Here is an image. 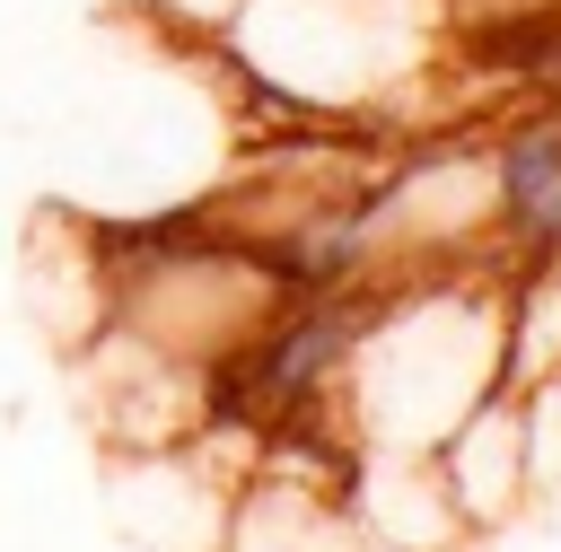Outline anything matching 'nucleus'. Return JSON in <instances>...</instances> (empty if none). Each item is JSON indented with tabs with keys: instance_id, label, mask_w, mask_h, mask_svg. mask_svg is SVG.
Here are the masks:
<instances>
[{
	"instance_id": "f257e3e1",
	"label": "nucleus",
	"mask_w": 561,
	"mask_h": 552,
	"mask_svg": "<svg viewBox=\"0 0 561 552\" xmlns=\"http://www.w3.org/2000/svg\"><path fill=\"white\" fill-rule=\"evenodd\" d=\"M508 377V298L482 280H386L377 324L342 377L359 456H430Z\"/></svg>"
},
{
	"instance_id": "f03ea898",
	"label": "nucleus",
	"mask_w": 561,
	"mask_h": 552,
	"mask_svg": "<svg viewBox=\"0 0 561 552\" xmlns=\"http://www.w3.org/2000/svg\"><path fill=\"white\" fill-rule=\"evenodd\" d=\"M430 464H438V482H447V499H456V517H465V534H491V526H508L517 508H526V491H535V456H526V403H517V386H491L438 447H430Z\"/></svg>"
},
{
	"instance_id": "7ed1b4c3",
	"label": "nucleus",
	"mask_w": 561,
	"mask_h": 552,
	"mask_svg": "<svg viewBox=\"0 0 561 552\" xmlns=\"http://www.w3.org/2000/svg\"><path fill=\"white\" fill-rule=\"evenodd\" d=\"M219 552H368V534L342 482L245 464V482L219 508Z\"/></svg>"
}]
</instances>
